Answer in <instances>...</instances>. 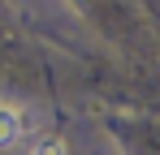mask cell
Returning a JSON list of instances; mask_svg holds the SVG:
<instances>
[{
  "label": "cell",
  "mask_w": 160,
  "mask_h": 155,
  "mask_svg": "<svg viewBox=\"0 0 160 155\" xmlns=\"http://www.w3.org/2000/svg\"><path fill=\"white\" fill-rule=\"evenodd\" d=\"M18 138H22V116H18L13 108H4V103H0V151L18 147Z\"/></svg>",
  "instance_id": "obj_1"
},
{
  "label": "cell",
  "mask_w": 160,
  "mask_h": 155,
  "mask_svg": "<svg viewBox=\"0 0 160 155\" xmlns=\"http://www.w3.org/2000/svg\"><path fill=\"white\" fill-rule=\"evenodd\" d=\"M30 155H69V147H65V138H39Z\"/></svg>",
  "instance_id": "obj_2"
}]
</instances>
